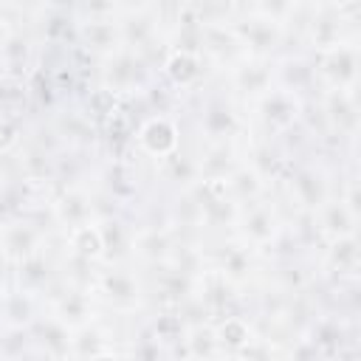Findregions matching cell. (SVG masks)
<instances>
[{
  "label": "cell",
  "instance_id": "cell-3",
  "mask_svg": "<svg viewBox=\"0 0 361 361\" xmlns=\"http://www.w3.org/2000/svg\"><path fill=\"white\" fill-rule=\"evenodd\" d=\"M186 144L183 124L175 113H144L133 127V152L158 164Z\"/></svg>",
  "mask_w": 361,
  "mask_h": 361
},
{
  "label": "cell",
  "instance_id": "cell-27",
  "mask_svg": "<svg viewBox=\"0 0 361 361\" xmlns=\"http://www.w3.org/2000/svg\"><path fill=\"white\" fill-rule=\"evenodd\" d=\"M42 11V0H8V14L14 20H23V17H37Z\"/></svg>",
  "mask_w": 361,
  "mask_h": 361
},
{
  "label": "cell",
  "instance_id": "cell-7",
  "mask_svg": "<svg viewBox=\"0 0 361 361\" xmlns=\"http://www.w3.org/2000/svg\"><path fill=\"white\" fill-rule=\"evenodd\" d=\"M302 104H305V99H299L296 93L274 85L265 96H259L248 107L254 110V121L262 127V135L265 138H279L282 133H288L290 127L299 124Z\"/></svg>",
  "mask_w": 361,
  "mask_h": 361
},
{
  "label": "cell",
  "instance_id": "cell-14",
  "mask_svg": "<svg viewBox=\"0 0 361 361\" xmlns=\"http://www.w3.org/2000/svg\"><path fill=\"white\" fill-rule=\"evenodd\" d=\"M274 82L290 93H296L299 99H310L316 96L319 87V76H316V62L313 54L302 51V48H290L285 54H279L274 59Z\"/></svg>",
  "mask_w": 361,
  "mask_h": 361
},
{
  "label": "cell",
  "instance_id": "cell-15",
  "mask_svg": "<svg viewBox=\"0 0 361 361\" xmlns=\"http://www.w3.org/2000/svg\"><path fill=\"white\" fill-rule=\"evenodd\" d=\"M200 54L206 56V62L212 65L214 73H223L234 62L248 56L237 31L231 28V23H203L200 25Z\"/></svg>",
  "mask_w": 361,
  "mask_h": 361
},
{
  "label": "cell",
  "instance_id": "cell-24",
  "mask_svg": "<svg viewBox=\"0 0 361 361\" xmlns=\"http://www.w3.org/2000/svg\"><path fill=\"white\" fill-rule=\"evenodd\" d=\"M307 0H248V11L271 20V23H279L285 25L288 31H293L302 8H305Z\"/></svg>",
  "mask_w": 361,
  "mask_h": 361
},
{
  "label": "cell",
  "instance_id": "cell-2",
  "mask_svg": "<svg viewBox=\"0 0 361 361\" xmlns=\"http://www.w3.org/2000/svg\"><path fill=\"white\" fill-rule=\"evenodd\" d=\"M155 76H158V65L147 54L124 45L110 56L99 59L93 71V82L113 90L116 96H138Z\"/></svg>",
  "mask_w": 361,
  "mask_h": 361
},
{
  "label": "cell",
  "instance_id": "cell-1",
  "mask_svg": "<svg viewBox=\"0 0 361 361\" xmlns=\"http://www.w3.org/2000/svg\"><path fill=\"white\" fill-rule=\"evenodd\" d=\"M90 290L96 305L116 313H133L147 305L144 276L133 268V262H99Z\"/></svg>",
  "mask_w": 361,
  "mask_h": 361
},
{
  "label": "cell",
  "instance_id": "cell-10",
  "mask_svg": "<svg viewBox=\"0 0 361 361\" xmlns=\"http://www.w3.org/2000/svg\"><path fill=\"white\" fill-rule=\"evenodd\" d=\"M178 245V234L172 231L169 223H149V220H135L133 231V245H130V262L141 268H155L166 265L172 251Z\"/></svg>",
  "mask_w": 361,
  "mask_h": 361
},
{
  "label": "cell",
  "instance_id": "cell-31",
  "mask_svg": "<svg viewBox=\"0 0 361 361\" xmlns=\"http://www.w3.org/2000/svg\"><path fill=\"white\" fill-rule=\"evenodd\" d=\"M0 11H8V0H0Z\"/></svg>",
  "mask_w": 361,
  "mask_h": 361
},
{
  "label": "cell",
  "instance_id": "cell-8",
  "mask_svg": "<svg viewBox=\"0 0 361 361\" xmlns=\"http://www.w3.org/2000/svg\"><path fill=\"white\" fill-rule=\"evenodd\" d=\"M223 76H226V93L237 104H254L276 85L274 59H259V56H243L228 71H223Z\"/></svg>",
  "mask_w": 361,
  "mask_h": 361
},
{
  "label": "cell",
  "instance_id": "cell-17",
  "mask_svg": "<svg viewBox=\"0 0 361 361\" xmlns=\"http://www.w3.org/2000/svg\"><path fill=\"white\" fill-rule=\"evenodd\" d=\"M96 228H99V237H102V262H130L135 214L127 212V209L99 214Z\"/></svg>",
  "mask_w": 361,
  "mask_h": 361
},
{
  "label": "cell",
  "instance_id": "cell-18",
  "mask_svg": "<svg viewBox=\"0 0 361 361\" xmlns=\"http://www.w3.org/2000/svg\"><path fill=\"white\" fill-rule=\"evenodd\" d=\"M155 166V180L161 192H178V189H189L200 180V169H197V149H189L186 144L180 149H175L172 155L161 158Z\"/></svg>",
  "mask_w": 361,
  "mask_h": 361
},
{
  "label": "cell",
  "instance_id": "cell-19",
  "mask_svg": "<svg viewBox=\"0 0 361 361\" xmlns=\"http://www.w3.org/2000/svg\"><path fill=\"white\" fill-rule=\"evenodd\" d=\"M34 350L37 355H51V358H65L71 355V327H65L54 313L42 307V313L28 324Z\"/></svg>",
  "mask_w": 361,
  "mask_h": 361
},
{
  "label": "cell",
  "instance_id": "cell-23",
  "mask_svg": "<svg viewBox=\"0 0 361 361\" xmlns=\"http://www.w3.org/2000/svg\"><path fill=\"white\" fill-rule=\"evenodd\" d=\"M59 240H62V251L82 257V259H90V262H102V237H99L96 220H87L82 226L59 231Z\"/></svg>",
  "mask_w": 361,
  "mask_h": 361
},
{
  "label": "cell",
  "instance_id": "cell-4",
  "mask_svg": "<svg viewBox=\"0 0 361 361\" xmlns=\"http://www.w3.org/2000/svg\"><path fill=\"white\" fill-rule=\"evenodd\" d=\"M285 217L288 214L282 212V203H276L274 192H268L265 197H259L254 203H245L240 209V217H237V226H234V237L243 240L248 248L265 254V248L285 228Z\"/></svg>",
  "mask_w": 361,
  "mask_h": 361
},
{
  "label": "cell",
  "instance_id": "cell-21",
  "mask_svg": "<svg viewBox=\"0 0 361 361\" xmlns=\"http://www.w3.org/2000/svg\"><path fill=\"white\" fill-rule=\"evenodd\" d=\"M313 220H316V228L322 234V240H333V237H344V234H358V214L338 197L333 195L330 200H324L316 212H313Z\"/></svg>",
  "mask_w": 361,
  "mask_h": 361
},
{
  "label": "cell",
  "instance_id": "cell-11",
  "mask_svg": "<svg viewBox=\"0 0 361 361\" xmlns=\"http://www.w3.org/2000/svg\"><path fill=\"white\" fill-rule=\"evenodd\" d=\"M358 265H361V248H358V234H344L333 237L322 245L319 254V268L316 276L327 285H341L358 279Z\"/></svg>",
  "mask_w": 361,
  "mask_h": 361
},
{
  "label": "cell",
  "instance_id": "cell-12",
  "mask_svg": "<svg viewBox=\"0 0 361 361\" xmlns=\"http://www.w3.org/2000/svg\"><path fill=\"white\" fill-rule=\"evenodd\" d=\"M319 87H338V90H355L358 85V45L355 39H347L330 51L313 54Z\"/></svg>",
  "mask_w": 361,
  "mask_h": 361
},
{
  "label": "cell",
  "instance_id": "cell-28",
  "mask_svg": "<svg viewBox=\"0 0 361 361\" xmlns=\"http://www.w3.org/2000/svg\"><path fill=\"white\" fill-rule=\"evenodd\" d=\"M186 0H155V8H158V14L164 17V23H169V17L183 6Z\"/></svg>",
  "mask_w": 361,
  "mask_h": 361
},
{
  "label": "cell",
  "instance_id": "cell-9",
  "mask_svg": "<svg viewBox=\"0 0 361 361\" xmlns=\"http://www.w3.org/2000/svg\"><path fill=\"white\" fill-rule=\"evenodd\" d=\"M48 212L56 231H68L87 220H96V186L71 183L48 195Z\"/></svg>",
  "mask_w": 361,
  "mask_h": 361
},
{
  "label": "cell",
  "instance_id": "cell-30",
  "mask_svg": "<svg viewBox=\"0 0 361 361\" xmlns=\"http://www.w3.org/2000/svg\"><path fill=\"white\" fill-rule=\"evenodd\" d=\"M11 23H14V17L8 11H0V42H3V37H6V31H8Z\"/></svg>",
  "mask_w": 361,
  "mask_h": 361
},
{
  "label": "cell",
  "instance_id": "cell-6",
  "mask_svg": "<svg viewBox=\"0 0 361 361\" xmlns=\"http://www.w3.org/2000/svg\"><path fill=\"white\" fill-rule=\"evenodd\" d=\"M231 28L237 31L243 48L248 56H259V59H276L279 54L290 51L288 48V39H290V31L279 23H271L254 11H240L234 14L231 20Z\"/></svg>",
  "mask_w": 361,
  "mask_h": 361
},
{
  "label": "cell",
  "instance_id": "cell-16",
  "mask_svg": "<svg viewBox=\"0 0 361 361\" xmlns=\"http://www.w3.org/2000/svg\"><path fill=\"white\" fill-rule=\"evenodd\" d=\"M73 48H79L93 65L113 51L121 48V31H118V14L116 17H93V20H76V39Z\"/></svg>",
  "mask_w": 361,
  "mask_h": 361
},
{
  "label": "cell",
  "instance_id": "cell-5",
  "mask_svg": "<svg viewBox=\"0 0 361 361\" xmlns=\"http://www.w3.org/2000/svg\"><path fill=\"white\" fill-rule=\"evenodd\" d=\"M212 76H217V73L212 71L206 56L197 54V51H183V48H169L166 45V51L158 62V79L166 87H172L180 99L195 96L197 90H203L212 82Z\"/></svg>",
  "mask_w": 361,
  "mask_h": 361
},
{
  "label": "cell",
  "instance_id": "cell-22",
  "mask_svg": "<svg viewBox=\"0 0 361 361\" xmlns=\"http://www.w3.org/2000/svg\"><path fill=\"white\" fill-rule=\"evenodd\" d=\"M226 189H228V195L240 203V206H245V203H254V200H259V197H265L268 192H274V186H268V180L254 169V166H248L245 161H240L226 178Z\"/></svg>",
  "mask_w": 361,
  "mask_h": 361
},
{
  "label": "cell",
  "instance_id": "cell-20",
  "mask_svg": "<svg viewBox=\"0 0 361 361\" xmlns=\"http://www.w3.org/2000/svg\"><path fill=\"white\" fill-rule=\"evenodd\" d=\"M212 330H214L220 350L234 353V355L257 338V322L251 319V313H243V310H231V313L212 319Z\"/></svg>",
  "mask_w": 361,
  "mask_h": 361
},
{
  "label": "cell",
  "instance_id": "cell-29",
  "mask_svg": "<svg viewBox=\"0 0 361 361\" xmlns=\"http://www.w3.org/2000/svg\"><path fill=\"white\" fill-rule=\"evenodd\" d=\"M118 8L121 11H147V8H155V0H118Z\"/></svg>",
  "mask_w": 361,
  "mask_h": 361
},
{
  "label": "cell",
  "instance_id": "cell-26",
  "mask_svg": "<svg viewBox=\"0 0 361 361\" xmlns=\"http://www.w3.org/2000/svg\"><path fill=\"white\" fill-rule=\"evenodd\" d=\"M31 113H0V158H11L28 133Z\"/></svg>",
  "mask_w": 361,
  "mask_h": 361
},
{
  "label": "cell",
  "instance_id": "cell-13",
  "mask_svg": "<svg viewBox=\"0 0 361 361\" xmlns=\"http://www.w3.org/2000/svg\"><path fill=\"white\" fill-rule=\"evenodd\" d=\"M37 59H39V42L34 37L31 23L23 25L20 20H14L0 42V73L25 79L37 65Z\"/></svg>",
  "mask_w": 361,
  "mask_h": 361
},
{
  "label": "cell",
  "instance_id": "cell-25",
  "mask_svg": "<svg viewBox=\"0 0 361 361\" xmlns=\"http://www.w3.org/2000/svg\"><path fill=\"white\" fill-rule=\"evenodd\" d=\"M183 355H192V358H212V355H223L217 338H214V330H212V322H197L186 330L183 336Z\"/></svg>",
  "mask_w": 361,
  "mask_h": 361
}]
</instances>
